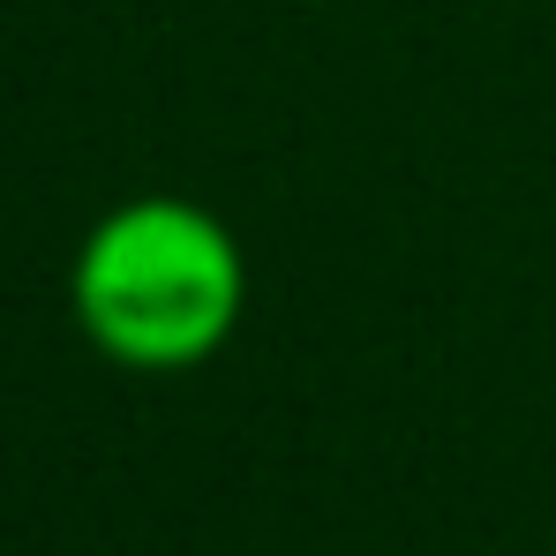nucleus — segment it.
<instances>
[{
	"mask_svg": "<svg viewBox=\"0 0 556 556\" xmlns=\"http://www.w3.org/2000/svg\"><path fill=\"white\" fill-rule=\"evenodd\" d=\"M68 316L98 362L188 376L218 362L249 316V249L195 195H128L98 211L68 256Z\"/></svg>",
	"mask_w": 556,
	"mask_h": 556,
	"instance_id": "nucleus-1",
	"label": "nucleus"
}]
</instances>
